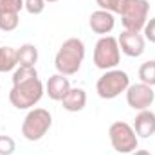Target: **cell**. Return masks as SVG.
<instances>
[{
	"label": "cell",
	"instance_id": "11",
	"mask_svg": "<svg viewBox=\"0 0 155 155\" xmlns=\"http://www.w3.org/2000/svg\"><path fill=\"white\" fill-rule=\"evenodd\" d=\"M71 90V81L69 76H63L60 72L52 74L45 83V94L49 96V99L52 101H61L65 97V94Z\"/></svg>",
	"mask_w": 155,
	"mask_h": 155
},
{
	"label": "cell",
	"instance_id": "13",
	"mask_svg": "<svg viewBox=\"0 0 155 155\" xmlns=\"http://www.w3.org/2000/svg\"><path fill=\"white\" fill-rule=\"evenodd\" d=\"M60 103L67 112H81L87 107V92L79 87H71V90Z\"/></svg>",
	"mask_w": 155,
	"mask_h": 155
},
{
	"label": "cell",
	"instance_id": "19",
	"mask_svg": "<svg viewBox=\"0 0 155 155\" xmlns=\"http://www.w3.org/2000/svg\"><path fill=\"white\" fill-rule=\"evenodd\" d=\"M96 4H97L99 9H103V11H108V13H112V15H119L121 9H123L124 0H96Z\"/></svg>",
	"mask_w": 155,
	"mask_h": 155
},
{
	"label": "cell",
	"instance_id": "3",
	"mask_svg": "<svg viewBox=\"0 0 155 155\" xmlns=\"http://www.w3.org/2000/svg\"><path fill=\"white\" fill-rule=\"evenodd\" d=\"M130 87V76L121 69L105 71L96 81V92L101 99H116L117 96L124 94Z\"/></svg>",
	"mask_w": 155,
	"mask_h": 155
},
{
	"label": "cell",
	"instance_id": "1",
	"mask_svg": "<svg viewBox=\"0 0 155 155\" xmlns=\"http://www.w3.org/2000/svg\"><path fill=\"white\" fill-rule=\"evenodd\" d=\"M85 60V43L79 38H67L54 56L56 72L63 76H74L81 69Z\"/></svg>",
	"mask_w": 155,
	"mask_h": 155
},
{
	"label": "cell",
	"instance_id": "8",
	"mask_svg": "<svg viewBox=\"0 0 155 155\" xmlns=\"http://www.w3.org/2000/svg\"><path fill=\"white\" fill-rule=\"evenodd\" d=\"M126 103L130 108L141 112V110H148L155 101V92L153 87L150 85H144V83H135V85H130L126 88Z\"/></svg>",
	"mask_w": 155,
	"mask_h": 155
},
{
	"label": "cell",
	"instance_id": "4",
	"mask_svg": "<svg viewBox=\"0 0 155 155\" xmlns=\"http://www.w3.org/2000/svg\"><path fill=\"white\" fill-rule=\"evenodd\" d=\"M108 139L112 148L121 155H130L134 153L139 146V137L134 130L132 124L126 121H116L108 128Z\"/></svg>",
	"mask_w": 155,
	"mask_h": 155
},
{
	"label": "cell",
	"instance_id": "7",
	"mask_svg": "<svg viewBox=\"0 0 155 155\" xmlns=\"http://www.w3.org/2000/svg\"><path fill=\"white\" fill-rule=\"evenodd\" d=\"M52 126V116L45 108H31L22 121V135L27 141H40Z\"/></svg>",
	"mask_w": 155,
	"mask_h": 155
},
{
	"label": "cell",
	"instance_id": "10",
	"mask_svg": "<svg viewBox=\"0 0 155 155\" xmlns=\"http://www.w3.org/2000/svg\"><path fill=\"white\" fill-rule=\"evenodd\" d=\"M88 27L99 36H108L116 27V16L108 11L97 9L88 16Z\"/></svg>",
	"mask_w": 155,
	"mask_h": 155
},
{
	"label": "cell",
	"instance_id": "18",
	"mask_svg": "<svg viewBox=\"0 0 155 155\" xmlns=\"http://www.w3.org/2000/svg\"><path fill=\"white\" fill-rule=\"evenodd\" d=\"M20 25V15L16 13H0V31L11 33Z\"/></svg>",
	"mask_w": 155,
	"mask_h": 155
},
{
	"label": "cell",
	"instance_id": "12",
	"mask_svg": "<svg viewBox=\"0 0 155 155\" xmlns=\"http://www.w3.org/2000/svg\"><path fill=\"white\" fill-rule=\"evenodd\" d=\"M132 126H134L137 137H141V139H148V137L155 135V112H152L150 108L137 112Z\"/></svg>",
	"mask_w": 155,
	"mask_h": 155
},
{
	"label": "cell",
	"instance_id": "24",
	"mask_svg": "<svg viewBox=\"0 0 155 155\" xmlns=\"http://www.w3.org/2000/svg\"><path fill=\"white\" fill-rule=\"evenodd\" d=\"M130 155H153V153H150V152H146V150H135L134 153H130Z\"/></svg>",
	"mask_w": 155,
	"mask_h": 155
},
{
	"label": "cell",
	"instance_id": "16",
	"mask_svg": "<svg viewBox=\"0 0 155 155\" xmlns=\"http://www.w3.org/2000/svg\"><path fill=\"white\" fill-rule=\"evenodd\" d=\"M139 79L141 83L144 85H150V87H155V60H148L144 61L141 67H139Z\"/></svg>",
	"mask_w": 155,
	"mask_h": 155
},
{
	"label": "cell",
	"instance_id": "15",
	"mask_svg": "<svg viewBox=\"0 0 155 155\" xmlns=\"http://www.w3.org/2000/svg\"><path fill=\"white\" fill-rule=\"evenodd\" d=\"M18 67L16 49L13 47H0V72H9Z\"/></svg>",
	"mask_w": 155,
	"mask_h": 155
},
{
	"label": "cell",
	"instance_id": "9",
	"mask_svg": "<svg viewBox=\"0 0 155 155\" xmlns=\"http://www.w3.org/2000/svg\"><path fill=\"white\" fill-rule=\"evenodd\" d=\"M119 49L123 54L130 56V58H139L144 54L146 51V40L141 33H134V31H123L119 35Z\"/></svg>",
	"mask_w": 155,
	"mask_h": 155
},
{
	"label": "cell",
	"instance_id": "21",
	"mask_svg": "<svg viewBox=\"0 0 155 155\" xmlns=\"http://www.w3.org/2000/svg\"><path fill=\"white\" fill-rule=\"evenodd\" d=\"M47 2L45 0H24V9L29 15H41L45 11Z\"/></svg>",
	"mask_w": 155,
	"mask_h": 155
},
{
	"label": "cell",
	"instance_id": "5",
	"mask_svg": "<svg viewBox=\"0 0 155 155\" xmlns=\"http://www.w3.org/2000/svg\"><path fill=\"white\" fill-rule=\"evenodd\" d=\"M150 2L148 0H124L121 9V24L124 31L141 33L148 22Z\"/></svg>",
	"mask_w": 155,
	"mask_h": 155
},
{
	"label": "cell",
	"instance_id": "20",
	"mask_svg": "<svg viewBox=\"0 0 155 155\" xmlns=\"http://www.w3.org/2000/svg\"><path fill=\"white\" fill-rule=\"evenodd\" d=\"M24 9V0H0V13H16Z\"/></svg>",
	"mask_w": 155,
	"mask_h": 155
},
{
	"label": "cell",
	"instance_id": "2",
	"mask_svg": "<svg viewBox=\"0 0 155 155\" xmlns=\"http://www.w3.org/2000/svg\"><path fill=\"white\" fill-rule=\"evenodd\" d=\"M43 94H45V85L41 83L40 78H35L25 83L13 85L9 92V103L16 110H31L41 101Z\"/></svg>",
	"mask_w": 155,
	"mask_h": 155
},
{
	"label": "cell",
	"instance_id": "6",
	"mask_svg": "<svg viewBox=\"0 0 155 155\" xmlns=\"http://www.w3.org/2000/svg\"><path fill=\"white\" fill-rule=\"evenodd\" d=\"M92 61L101 71L117 69V65L121 61V49H119V41H117L116 36H110V35L101 36L96 41Z\"/></svg>",
	"mask_w": 155,
	"mask_h": 155
},
{
	"label": "cell",
	"instance_id": "22",
	"mask_svg": "<svg viewBox=\"0 0 155 155\" xmlns=\"http://www.w3.org/2000/svg\"><path fill=\"white\" fill-rule=\"evenodd\" d=\"M16 150V143L9 135H0V155H13Z\"/></svg>",
	"mask_w": 155,
	"mask_h": 155
},
{
	"label": "cell",
	"instance_id": "23",
	"mask_svg": "<svg viewBox=\"0 0 155 155\" xmlns=\"http://www.w3.org/2000/svg\"><path fill=\"white\" fill-rule=\"evenodd\" d=\"M143 36H144V40H148L150 43H155V16L146 22V25L143 29Z\"/></svg>",
	"mask_w": 155,
	"mask_h": 155
},
{
	"label": "cell",
	"instance_id": "14",
	"mask_svg": "<svg viewBox=\"0 0 155 155\" xmlns=\"http://www.w3.org/2000/svg\"><path fill=\"white\" fill-rule=\"evenodd\" d=\"M18 67H35L38 61V47L35 43H24L16 49Z\"/></svg>",
	"mask_w": 155,
	"mask_h": 155
},
{
	"label": "cell",
	"instance_id": "25",
	"mask_svg": "<svg viewBox=\"0 0 155 155\" xmlns=\"http://www.w3.org/2000/svg\"><path fill=\"white\" fill-rule=\"evenodd\" d=\"M45 2H49V4H52V2H58V0H45Z\"/></svg>",
	"mask_w": 155,
	"mask_h": 155
},
{
	"label": "cell",
	"instance_id": "17",
	"mask_svg": "<svg viewBox=\"0 0 155 155\" xmlns=\"http://www.w3.org/2000/svg\"><path fill=\"white\" fill-rule=\"evenodd\" d=\"M35 78H38L36 67H16L13 71L11 81H13V85H18V83H25L29 79H35Z\"/></svg>",
	"mask_w": 155,
	"mask_h": 155
}]
</instances>
